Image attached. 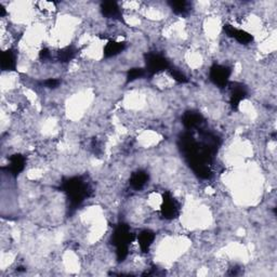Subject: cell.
<instances>
[{
    "mask_svg": "<svg viewBox=\"0 0 277 277\" xmlns=\"http://www.w3.org/2000/svg\"><path fill=\"white\" fill-rule=\"evenodd\" d=\"M199 137L197 140L191 132H185L181 136L179 144L194 173L200 179L208 180L212 175L210 162L217 153L220 142L218 137L209 132H200Z\"/></svg>",
    "mask_w": 277,
    "mask_h": 277,
    "instance_id": "6da1fadb",
    "label": "cell"
},
{
    "mask_svg": "<svg viewBox=\"0 0 277 277\" xmlns=\"http://www.w3.org/2000/svg\"><path fill=\"white\" fill-rule=\"evenodd\" d=\"M62 191L66 194L73 208L79 207L90 196L91 188L81 177L66 178L62 182Z\"/></svg>",
    "mask_w": 277,
    "mask_h": 277,
    "instance_id": "7a4b0ae2",
    "label": "cell"
},
{
    "mask_svg": "<svg viewBox=\"0 0 277 277\" xmlns=\"http://www.w3.org/2000/svg\"><path fill=\"white\" fill-rule=\"evenodd\" d=\"M134 241V234L131 233L129 225L119 223L116 225L112 235V244L116 248V258L118 262L126 260L129 254V245Z\"/></svg>",
    "mask_w": 277,
    "mask_h": 277,
    "instance_id": "3957f363",
    "label": "cell"
},
{
    "mask_svg": "<svg viewBox=\"0 0 277 277\" xmlns=\"http://www.w3.org/2000/svg\"><path fill=\"white\" fill-rule=\"evenodd\" d=\"M144 61H145V72L150 76L168 71L170 68L169 61L160 53L148 52L144 55Z\"/></svg>",
    "mask_w": 277,
    "mask_h": 277,
    "instance_id": "277c9868",
    "label": "cell"
},
{
    "mask_svg": "<svg viewBox=\"0 0 277 277\" xmlns=\"http://www.w3.org/2000/svg\"><path fill=\"white\" fill-rule=\"evenodd\" d=\"M232 69L225 65L215 64L209 69V79L213 85L219 88H224L229 85Z\"/></svg>",
    "mask_w": 277,
    "mask_h": 277,
    "instance_id": "5b68a950",
    "label": "cell"
},
{
    "mask_svg": "<svg viewBox=\"0 0 277 277\" xmlns=\"http://www.w3.org/2000/svg\"><path fill=\"white\" fill-rule=\"evenodd\" d=\"M161 216L166 220H173L180 215V207L178 201L174 199L170 192H165L162 195V204L160 207Z\"/></svg>",
    "mask_w": 277,
    "mask_h": 277,
    "instance_id": "8992f818",
    "label": "cell"
},
{
    "mask_svg": "<svg viewBox=\"0 0 277 277\" xmlns=\"http://www.w3.org/2000/svg\"><path fill=\"white\" fill-rule=\"evenodd\" d=\"M223 30L229 37L235 39L239 43H242V45H249V43L254 41V36L250 33L244 29L236 28L231 24H225L223 26Z\"/></svg>",
    "mask_w": 277,
    "mask_h": 277,
    "instance_id": "52a82bcc",
    "label": "cell"
},
{
    "mask_svg": "<svg viewBox=\"0 0 277 277\" xmlns=\"http://www.w3.org/2000/svg\"><path fill=\"white\" fill-rule=\"evenodd\" d=\"M205 118L204 116L198 112L195 111H188L184 113L183 117H182V124L184 125V127L187 130H193L199 128L201 125L204 124Z\"/></svg>",
    "mask_w": 277,
    "mask_h": 277,
    "instance_id": "ba28073f",
    "label": "cell"
},
{
    "mask_svg": "<svg viewBox=\"0 0 277 277\" xmlns=\"http://www.w3.org/2000/svg\"><path fill=\"white\" fill-rule=\"evenodd\" d=\"M247 89L242 84H235L234 87H232L230 94L231 108L236 111L239 108V104L242 103V101L247 98Z\"/></svg>",
    "mask_w": 277,
    "mask_h": 277,
    "instance_id": "9c48e42d",
    "label": "cell"
},
{
    "mask_svg": "<svg viewBox=\"0 0 277 277\" xmlns=\"http://www.w3.org/2000/svg\"><path fill=\"white\" fill-rule=\"evenodd\" d=\"M101 12L108 18H114V20H122L123 13L122 9L116 1H104L101 4Z\"/></svg>",
    "mask_w": 277,
    "mask_h": 277,
    "instance_id": "30bf717a",
    "label": "cell"
},
{
    "mask_svg": "<svg viewBox=\"0 0 277 277\" xmlns=\"http://www.w3.org/2000/svg\"><path fill=\"white\" fill-rule=\"evenodd\" d=\"M25 168V157L21 154H14L12 155L9 158V165L7 167L8 172L13 175V177H17Z\"/></svg>",
    "mask_w": 277,
    "mask_h": 277,
    "instance_id": "8fae6325",
    "label": "cell"
},
{
    "mask_svg": "<svg viewBox=\"0 0 277 277\" xmlns=\"http://www.w3.org/2000/svg\"><path fill=\"white\" fill-rule=\"evenodd\" d=\"M1 69L3 72H12L16 68V55L13 50L8 49L1 53Z\"/></svg>",
    "mask_w": 277,
    "mask_h": 277,
    "instance_id": "7c38bea8",
    "label": "cell"
},
{
    "mask_svg": "<svg viewBox=\"0 0 277 277\" xmlns=\"http://www.w3.org/2000/svg\"><path fill=\"white\" fill-rule=\"evenodd\" d=\"M155 241V233L150 230H144L138 235V244L141 251L148 253V250Z\"/></svg>",
    "mask_w": 277,
    "mask_h": 277,
    "instance_id": "4fadbf2b",
    "label": "cell"
},
{
    "mask_svg": "<svg viewBox=\"0 0 277 277\" xmlns=\"http://www.w3.org/2000/svg\"><path fill=\"white\" fill-rule=\"evenodd\" d=\"M147 181H148V174L145 171H143V170H138V171L131 174L129 184L134 190L140 191L145 186Z\"/></svg>",
    "mask_w": 277,
    "mask_h": 277,
    "instance_id": "5bb4252c",
    "label": "cell"
},
{
    "mask_svg": "<svg viewBox=\"0 0 277 277\" xmlns=\"http://www.w3.org/2000/svg\"><path fill=\"white\" fill-rule=\"evenodd\" d=\"M126 49V43L123 41L110 40L104 46L103 53L105 58H114V56L121 54Z\"/></svg>",
    "mask_w": 277,
    "mask_h": 277,
    "instance_id": "9a60e30c",
    "label": "cell"
},
{
    "mask_svg": "<svg viewBox=\"0 0 277 277\" xmlns=\"http://www.w3.org/2000/svg\"><path fill=\"white\" fill-rule=\"evenodd\" d=\"M77 54V49L74 46H67L65 48L61 49L58 52V60L61 63H68L72 61Z\"/></svg>",
    "mask_w": 277,
    "mask_h": 277,
    "instance_id": "2e32d148",
    "label": "cell"
},
{
    "mask_svg": "<svg viewBox=\"0 0 277 277\" xmlns=\"http://www.w3.org/2000/svg\"><path fill=\"white\" fill-rule=\"evenodd\" d=\"M170 8L172 9L177 15H185L188 12V2L184 0H177V1H170Z\"/></svg>",
    "mask_w": 277,
    "mask_h": 277,
    "instance_id": "e0dca14e",
    "label": "cell"
},
{
    "mask_svg": "<svg viewBox=\"0 0 277 277\" xmlns=\"http://www.w3.org/2000/svg\"><path fill=\"white\" fill-rule=\"evenodd\" d=\"M146 74L145 69L140 67H134L128 71L127 73V83H134L137 79L142 78Z\"/></svg>",
    "mask_w": 277,
    "mask_h": 277,
    "instance_id": "ac0fdd59",
    "label": "cell"
},
{
    "mask_svg": "<svg viewBox=\"0 0 277 277\" xmlns=\"http://www.w3.org/2000/svg\"><path fill=\"white\" fill-rule=\"evenodd\" d=\"M169 73H170V76H171L179 84H185L188 81V79H187L185 75L182 73L181 71H178V69L171 68V69H169Z\"/></svg>",
    "mask_w": 277,
    "mask_h": 277,
    "instance_id": "d6986e66",
    "label": "cell"
},
{
    "mask_svg": "<svg viewBox=\"0 0 277 277\" xmlns=\"http://www.w3.org/2000/svg\"><path fill=\"white\" fill-rule=\"evenodd\" d=\"M45 86L49 89H55V88H58L61 84V81L59 79H55V78H49L47 80H45Z\"/></svg>",
    "mask_w": 277,
    "mask_h": 277,
    "instance_id": "ffe728a7",
    "label": "cell"
},
{
    "mask_svg": "<svg viewBox=\"0 0 277 277\" xmlns=\"http://www.w3.org/2000/svg\"><path fill=\"white\" fill-rule=\"evenodd\" d=\"M39 56H40V59L42 60H47L50 58V51L48 49H42L40 53H39Z\"/></svg>",
    "mask_w": 277,
    "mask_h": 277,
    "instance_id": "44dd1931",
    "label": "cell"
},
{
    "mask_svg": "<svg viewBox=\"0 0 277 277\" xmlns=\"http://www.w3.org/2000/svg\"><path fill=\"white\" fill-rule=\"evenodd\" d=\"M5 15V9L2 7V5H0V16L3 17Z\"/></svg>",
    "mask_w": 277,
    "mask_h": 277,
    "instance_id": "7402d4cb",
    "label": "cell"
}]
</instances>
